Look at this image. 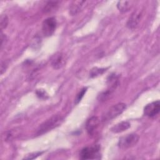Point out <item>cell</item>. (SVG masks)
<instances>
[{
  "mask_svg": "<svg viewBox=\"0 0 160 160\" xmlns=\"http://www.w3.org/2000/svg\"><path fill=\"white\" fill-rule=\"evenodd\" d=\"M63 121V118L60 115H54L49 119L42 122L37 130V134H42L53 128L59 126Z\"/></svg>",
  "mask_w": 160,
  "mask_h": 160,
  "instance_id": "1",
  "label": "cell"
},
{
  "mask_svg": "<svg viewBox=\"0 0 160 160\" xmlns=\"http://www.w3.org/2000/svg\"><path fill=\"white\" fill-rule=\"evenodd\" d=\"M101 158V154L99 145L84 147L79 152V158L81 159H99Z\"/></svg>",
  "mask_w": 160,
  "mask_h": 160,
  "instance_id": "2",
  "label": "cell"
},
{
  "mask_svg": "<svg viewBox=\"0 0 160 160\" xmlns=\"http://www.w3.org/2000/svg\"><path fill=\"white\" fill-rule=\"evenodd\" d=\"M139 136L137 134L131 133L121 137L118 142V146L121 149H126L134 146L139 141Z\"/></svg>",
  "mask_w": 160,
  "mask_h": 160,
  "instance_id": "3",
  "label": "cell"
},
{
  "mask_svg": "<svg viewBox=\"0 0 160 160\" xmlns=\"http://www.w3.org/2000/svg\"><path fill=\"white\" fill-rule=\"evenodd\" d=\"M126 109V104L124 102H119L111 106L105 115L103 116V121L111 120L120 115Z\"/></svg>",
  "mask_w": 160,
  "mask_h": 160,
  "instance_id": "4",
  "label": "cell"
},
{
  "mask_svg": "<svg viewBox=\"0 0 160 160\" xmlns=\"http://www.w3.org/2000/svg\"><path fill=\"white\" fill-rule=\"evenodd\" d=\"M57 22L56 18L54 17H50L44 20L42 24V31L43 34L49 37L52 36L56 28Z\"/></svg>",
  "mask_w": 160,
  "mask_h": 160,
  "instance_id": "5",
  "label": "cell"
},
{
  "mask_svg": "<svg viewBox=\"0 0 160 160\" xmlns=\"http://www.w3.org/2000/svg\"><path fill=\"white\" fill-rule=\"evenodd\" d=\"M160 111L159 101H156L147 104L144 108V114L145 116L152 118L156 116Z\"/></svg>",
  "mask_w": 160,
  "mask_h": 160,
  "instance_id": "6",
  "label": "cell"
},
{
  "mask_svg": "<svg viewBox=\"0 0 160 160\" xmlns=\"http://www.w3.org/2000/svg\"><path fill=\"white\" fill-rule=\"evenodd\" d=\"M142 17V11H139V10H136V11H134L131 15L129 16L127 23H126V26L128 28L133 29L134 28H136L140 20L141 19Z\"/></svg>",
  "mask_w": 160,
  "mask_h": 160,
  "instance_id": "7",
  "label": "cell"
},
{
  "mask_svg": "<svg viewBox=\"0 0 160 160\" xmlns=\"http://www.w3.org/2000/svg\"><path fill=\"white\" fill-rule=\"evenodd\" d=\"M66 63V58L62 52H57L54 54L51 60V66L55 69L62 68Z\"/></svg>",
  "mask_w": 160,
  "mask_h": 160,
  "instance_id": "8",
  "label": "cell"
},
{
  "mask_svg": "<svg viewBox=\"0 0 160 160\" xmlns=\"http://www.w3.org/2000/svg\"><path fill=\"white\" fill-rule=\"evenodd\" d=\"M100 124V120L97 116H92L86 122V128L88 133L92 136L95 134Z\"/></svg>",
  "mask_w": 160,
  "mask_h": 160,
  "instance_id": "9",
  "label": "cell"
},
{
  "mask_svg": "<svg viewBox=\"0 0 160 160\" xmlns=\"http://www.w3.org/2000/svg\"><path fill=\"white\" fill-rule=\"evenodd\" d=\"M131 127V124L128 121H121L115 125H114L111 129L110 131L113 133H120L123 131H126Z\"/></svg>",
  "mask_w": 160,
  "mask_h": 160,
  "instance_id": "10",
  "label": "cell"
},
{
  "mask_svg": "<svg viewBox=\"0 0 160 160\" xmlns=\"http://www.w3.org/2000/svg\"><path fill=\"white\" fill-rule=\"evenodd\" d=\"M84 2V1H74L72 2L71 5L69 6V14L72 16L77 14L81 11Z\"/></svg>",
  "mask_w": 160,
  "mask_h": 160,
  "instance_id": "11",
  "label": "cell"
},
{
  "mask_svg": "<svg viewBox=\"0 0 160 160\" xmlns=\"http://www.w3.org/2000/svg\"><path fill=\"white\" fill-rule=\"evenodd\" d=\"M134 1H120L117 3V8L120 12H126L132 8Z\"/></svg>",
  "mask_w": 160,
  "mask_h": 160,
  "instance_id": "12",
  "label": "cell"
},
{
  "mask_svg": "<svg viewBox=\"0 0 160 160\" xmlns=\"http://www.w3.org/2000/svg\"><path fill=\"white\" fill-rule=\"evenodd\" d=\"M58 3H59L58 1H49L47 2L46 6H44L43 11L45 12H51L56 8V7L58 6Z\"/></svg>",
  "mask_w": 160,
  "mask_h": 160,
  "instance_id": "13",
  "label": "cell"
},
{
  "mask_svg": "<svg viewBox=\"0 0 160 160\" xmlns=\"http://www.w3.org/2000/svg\"><path fill=\"white\" fill-rule=\"evenodd\" d=\"M106 68H92L89 72V77L90 78H94L99 75L102 74L106 71Z\"/></svg>",
  "mask_w": 160,
  "mask_h": 160,
  "instance_id": "14",
  "label": "cell"
},
{
  "mask_svg": "<svg viewBox=\"0 0 160 160\" xmlns=\"http://www.w3.org/2000/svg\"><path fill=\"white\" fill-rule=\"evenodd\" d=\"M114 91L109 89L106 91H104L102 92H101L99 96H98V99L100 101H106L109 97L112 94V92Z\"/></svg>",
  "mask_w": 160,
  "mask_h": 160,
  "instance_id": "15",
  "label": "cell"
},
{
  "mask_svg": "<svg viewBox=\"0 0 160 160\" xmlns=\"http://www.w3.org/2000/svg\"><path fill=\"white\" fill-rule=\"evenodd\" d=\"M8 24V18L6 14H1L0 18V26L1 31L6 29Z\"/></svg>",
  "mask_w": 160,
  "mask_h": 160,
  "instance_id": "16",
  "label": "cell"
},
{
  "mask_svg": "<svg viewBox=\"0 0 160 160\" xmlns=\"http://www.w3.org/2000/svg\"><path fill=\"white\" fill-rule=\"evenodd\" d=\"M43 152H44V151H38V152L30 153L29 154L26 155L24 157L23 159H34L38 158V156H41Z\"/></svg>",
  "mask_w": 160,
  "mask_h": 160,
  "instance_id": "17",
  "label": "cell"
},
{
  "mask_svg": "<svg viewBox=\"0 0 160 160\" xmlns=\"http://www.w3.org/2000/svg\"><path fill=\"white\" fill-rule=\"evenodd\" d=\"M86 91H87V88H82V89L79 92V93L77 94L76 98V99H75V103H76V104L79 103V102L81 101V99H82V98L84 97V95L85 94Z\"/></svg>",
  "mask_w": 160,
  "mask_h": 160,
  "instance_id": "18",
  "label": "cell"
},
{
  "mask_svg": "<svg viewBox=\"0 0 160 160\" xmlns=\"http://www.w3.org/2000/svg\"><path fill=\"white\" fill-rule=\"evenodd\" d=\"M36 94L37 95V96L39 98V99H46L48 98V94L46 93V92L43 90V89H38L36 91Z\"/></svg>",
  "mask_w": 160,
  "mask_h": 160,
  "instance_id": "19",
  "label": "cell"
},
{
  "mask_svg": "<svg viewBox=\"0 0 160 160\" xmlns=\"http://www.w3.org/2000/svg\"><path fill=\"white\" fill-rule=\"evenodd\" d=\"M1 49L2 48L3 46L5 45V43H6V35L3 34H1Z\"/></svg>",
  "mask_w": 160,
  "mask_h": 160,
  "instance_id": "20",
  "label": "cell"
}]
</instances>
